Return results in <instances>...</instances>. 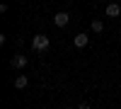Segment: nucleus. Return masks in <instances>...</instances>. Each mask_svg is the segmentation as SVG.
I'll use <instances>...</instances> for the list:
<instances>
[{
  "label": "nucleus",
  "mask_w": 121,
  "mask_h": 109,
  "mask_svg": "<svg viewBox=\"0 0 121 109\" xmlns=\"http://www.w3.org/2000/svg\"><path fill=\"white\" fill-rule=\"evenodd\" d=\"M92 32H104V22H99V19H97V22H92Z\"/></svg>",
  "instance_id": "nucleus-7"
},
{
  "label": "nucleus",
  "mask_w": 121,
  "mask_h": 109,
  "mask_svg": "<svg viewBox=\"0 0 121 109\" xmlns=\"http://www.w3.org/2000/svg\"><path fill=\"white\" fill-rule=\"evenodd\" d=\"M32 48H34V51H46V48H48V36L36 34V36L32 39Z\"/></svg>",
  "instance_id": "nucleus-1"
},
{
  "label": "nucleus",
  "mask_w": 121,
  "mask_h": 109,
  "mask_svg": "<svg viewBox=\"0 0 121 109\" xmlns=\"http://www.w3.org/2000/svg\"><path fill=\"white\" fill-rule=\"evenodd\" d=\"M68 22H70V15H68V12H56V15H53V24H56V27H65Z\"/></svg>",
  "instance_id": "nucleus-2"
},
{
  "label": "nucleus",
  "mask_w": 121,
  "mask_h": 109,
  "mask_svg": "<svg viewBox=\"0 0 121 109\" xmlns=\"http://www.w3.org/2000/svg\"><path fill=\"white\" fill-rule=\"evenodd\" d=\"M104 12H107V17H119V15H121V5H119V3H109V5L104 7Z\"/></svg>",
  "instance_id": "nucleus-3"
},
{
  "label": "nucleus",
  "mask_w": 121,
  "mask_h": 109,
  "mask_svg": "<svg viewBox=\"0 0 121 109\" xmlns=\"http://www.w3.org/2000/svg\"><path fill=\"white\" fill-rule=\"evenodd\" d=\"M10 65L12 68H24L27 65V56H15L12 61H10Z\"/></svg>",
  "instance_id": "nucleus-5"
},
{
  "label": "nucleus",
  "mask_w": 121,
  "mask_h": 109,
  "mask_svg": "<svg viewBox=\"0 0 121 109\" xmlns=\"http://www.w3.org/2000/svg\"><path fill=\"white\" fill-rule=\"evenodd\" d=\"M78 109H92V107H90V104H80Z\"/></svg>",
  "instance_id": "nucleus-8"
},
{
  "label": "nucleus",
  "mask_w": 121,
  "mask_h": 109,
  "mask_svg": "<svg viewBox=\"0 0 121 109\" xmlns=\"http://www.w3.org/2000/svg\"><path fill=\"white\" fill-rule=\"evenodd\" d=\"M73 44H75L78 48H85V46L90 44V36H87V34H78V36L73 39Z\"/></svg>",
  "instance_id": "nucleus-4"
},
{
  "label": "nucleus",
  "mask_w": 121,
  "mask_h": 109,
  "mask_svg": "<svg viewBox=\"0 0 121 109\" xmlns=\"http://www.w3.org/2000/svg\"><path fill=\"white\" fill-rule=\"evenodd\" d=\"M27 85H29V80H27V75H19V78H15V87H17V90H24Z\"/></svg>",
  "instance_id": "nucleus-6"
}]
</instances>
